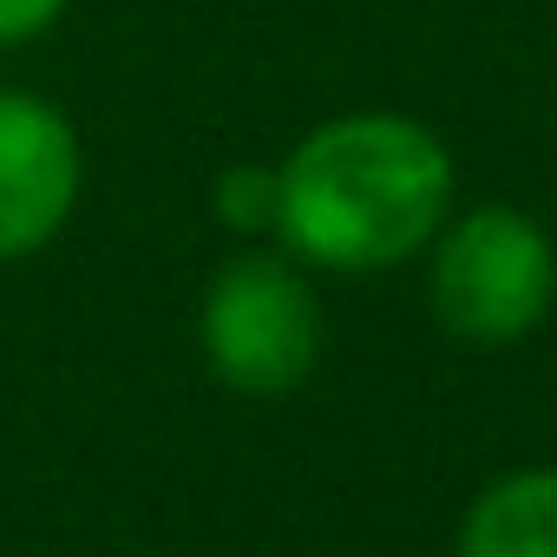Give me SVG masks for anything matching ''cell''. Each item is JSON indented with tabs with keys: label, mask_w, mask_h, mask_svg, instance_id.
<instances>
[{
	"label": "cell",
	"mask_w": 557,
	"mask_h": 557,
	"mask_svg": "<svg viewBox=\"0 0 557 557\" xmlns=\"http://www.w3.org/2000/svg\"><path fill=\"white\" fill-rule=\"evenodd\" d=\"M275 243L322 275H387L426 256L459 203L453 145L394 106L309 125L275 158Z\"/></svg>",
	"instance_id": "obj_1"
},
{
	"label": "cell",
	"mask_w": 557,
	"mask_h": 557,
	"mask_svg": "<svg viewBox=\"0 0 557 557\" xmlns=\"http://www.w3.org/2000/svg\"><path fill=\"white\" fill-rule=\"evenodd\" d=\"M329 322L315 296V269H302L283 243H243L210 269L197 296V355L216 387L243 400H283L322 361Z\"/></svg>",
	"instance_id": "obj_2"
},
{
	"label": "cell",
	"mask_w": 557,
	"mask_h": 557,
	"mask_svg": "<svg viewBox=\"0 0 557 557\" xmlns=\"http://www.w3.org/2000/svg\"><path fill=\"white\" fill-rule=\"evenodd\" d=\"M420 262L433 322L459 348H518L557 309V243L518 203H453Z\"/></svg>",
	"instance_id": "obj_3"
},
{
	"label": "cell",
	"mask_w": 557,
	"mask_h": 557,
	"mask_svg": "<svg viewBox=\"0 0 557 557\" xmlns=\"http://www.w3.org/2000/svg\"><path fill=\"white\" fill-rule=\"evenodd\" d=\"M86 190L79 125L27 86H0V269L53 249Z\"/></svg>",
	"instance_id": "obj_4"
},
{
	"label": "cell",
	"mask_w": 557,
	"mask_h": 557,
	"mask_svg": "<svg viewBox=\"0 0 557 557\" xmlns=\"http://www.w3.org/2000/svg\"><path fill=\"white\" fill-rule=\"evenodd\" d=\"M453 557H557V466H511L472 492Z\"/></svg>",
	"instance_id": "obj_5"
},
{
	"label": "cell",
	"mask_w": 557,
	"mask_h": 557,
	"mask_svg": "<svg viewBox=\"0 0 557 557\" xmlns=\"http://www.w3.org/2000/svg\"><path fill=\"white\" fill-rule=\"evenodd\" d=\"M275 203H283V184H275V164H223L210 184V216L243 236V243H275Z\"/></svg>",
	"instance_id": "obj_6"
},
{
	"label": "cell",
	"mask_w": 557,
	"mask_h": 557,
	"mask_svg": "<svg viewBox=\"0 0 557 557\" xmlns=\"http://www.w3.org/2000/svg\"><path fill=\"white\" fill-rule=\"evenodd\" d=\"M66 14H73V0H0V53L47 40Z\"/></svg>",
	"instance_id": "obj_7"
}]
</instances>
